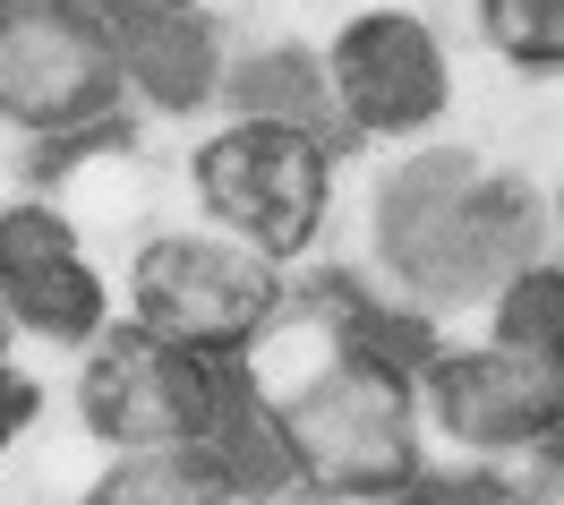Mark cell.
Instances as JSON below:
<instances>
[{
	"label": "cell",
	"mask_w": 564,
	"mask_h": 505,
	"mask_svg": "<svg viewBox=\"0 0 564 505\" xmlns=\"http://www.w3.org/2000/svg\"><path fill=\"white\" fill-rule=\"evenodd\" d=\"M120 18H163V26H180V18H206L214 0H111Z\"/></svg>",
	"instance_id": "obj_14"
},
{
	"label": "cell",
	"mask_w": 564,
	"mask_h": 505,
	"mask_svg": "<svg viewBox=\"0 0 564 505\" xmlns=\"http://www.w3.org/2000/svg\"><path fill=\"white\" fill-rule=\"evenodd\" d=\"M248 471L231 454H111L77 505H231Z\"/></svg>",
	"instance_id": "obj_10"
},
{
	"label": "cell",
	"mask_w": 564,
	"mask_h": 505,
	"mask_svg": "<svg viewBox=\"0 0 564 505\" xmlns=\"http://www.w3.org/2000/svg\"><path fill=\"white\" fill-rule=\"evenodd\" d=\"M470 26L513 77H564V0H470Z\"/></svg>",
	"instance_id": "obj_12"
},
{
	"label": "cell",
	"mask_w": 564,
	"mask_h": 505,
	"mask_svg": "<svg viewBox=\"0 0 564 505\" xmlns=\"http://www.w3.org/2000/svg\"><path fill=\"white\" fill-rule=\"evenodd\" d=\"M547 249V197L470 146H427L377 189V266L411 309H470Z\"/></svg>",
	"instance_id": "obj_2"
},
{
	"label": "cell",
	"mask_w": 564,
	"mask_h": 505,
	"mask_svg": "<svg viewBox=\"0 0 564 505\" xmlns=\"http://www.w3.org/2000/svg\"><path fill=\"white\" fill-rule=\"evenodd\" d=\"M411 377H420V429L445 437L462 463H539L564 445V377L488 334L427 343Z\"/></svg>",
	"instance_id": "obj_8"
},
{
	"label": "cell",
	"mask_w": 564,
	"mask_h": 505,
	"mask_svg": "<svg viewBox=\"0 0 564 505\" xmlns=\"http://www.w3.org/2000/svg\"><path fill=\"white\" fill-rule=\"evenodd\" d=\"M479 309H488V325H479L488 343H505V352H522V361L564 377V257L556 249H539L530 266H513Z\"/></svg>",
	"instance_id": "obj_11"
},
{
	"label": "cell",
	"mask_w": 564,
	"mask_h": 505,
	"mask_svg": "<svg viewBox=\"0 0 564 505\" xmlns=\"http://www.w3.org/2000/svg\"><path fill=\"white\" fill-rule=\"evenodd\" d=\"M69 411L104 454H231V463H248L240 454V377L129 318H111L77 352Z\"/></svg>",
	"instance_id": "obj_4"
},
{
	"label": "cell",
	"mask_w": 564,
	"mask_h": 505,
	"mask_svg": "<svg viewBox=\"0 0 564 505\" xmlns=\"http://www.w3.org/2000/svg\"><path fill=\"white\" fill-rule=\"evenodd\" d=\"M18 368V325H9V309H0V377Z\"/></svg>",
	"instance_id": "obj_19"
},
{
	"label": "cell",
	"mask_w": 564,
	"mask_h": 505,
	"mask_svg": "<svg viewBox=\"0 0 564 505\" xmlns=\"http://www.w3.org/2000/svg\"><path fill=\"white\" fill-rule=\"evenodd\" d=\"M359 505H462L445 480H420V488H393V497H359Z\"/></svg>",
	"instance_id": "obj_15"
},
{
	"label": "cell",
	"mask_w": 564,
	"mask_h": 505,
	"mask_svg": "<svg viewBox=\"0 0 564 505\" xmlns=\"http://www.w3.org/2000/svg\"><path fill=\"white\" fill-rule=\"evenodd\" d=\"M0 309L18 325V343L86 352L120 318V291L86 257V240H77V223L61 206L18 197V206H0Z\"/></svg>",
	"instance_id": "obj_9"
},
{
	"label": "cell",
	"mask_w": 564,
	"mask_h": 505,
	"mask_svg": "<svg viewBox=\"0 0 564 505\" xmlns=\"http://www.w3.org/2000/svg\"><path fill=\"white\" fill-rule=\"evenodd\" d=\"M282 300H291V275L231 249L223 232H145L120 275V318L223 368L282 318Z\"/></svg>",
	"instance_id": "obj_6"
},
{
	"label": "cell",
	"mask_w": 564,
	"mask_h": 505,
	"mask_svg": "<svg viewBox=\"0 0 564 505\" xmlns=\"http://www.w3.org/2000/svg\"><path fill=\"white\" fill-rule=\"evenodd\" d=\"M334 189H343V138L317 111L231 104L188 146V197L206 232H223L231 249L265 257L282 275H300L317 257L325 223H334Z\"/></svg>",
	"instance_id": "obj_3"
},
{
	"label": "cell",
	"mask_w": 564,
	"mask_h": 505,
	"mask_svg": "<svg viewBox=\"0 0 564 505\" xmlns=\"http://www.w3.org/2000/svg\"><path fill=\"white\" fill-rule=\"evenodd\" d=\"M420 352L427 334L359 300L343 283H317L282 300V318L248 343L240 377V454L274 471L308 505H359L427 480L420 429Z\"/></svg>",
	"instance_id": "obj_1"
},
{
	"label": "cell",
	"mask_w": 564,
	"mask_h": 505,
	"mask_svg": "<svg viewBox=\"0 0 564 505\" xmlns=\"http://www.w3.org/2000/svg\"><path fill=\"white\" fill-rule=\"evenodd\" d=\"M530 480H539V488H556V497H564V445H556V454H539V463H530Z\"/></svg>",
	"instance_id": "obj_17"
},
{
	"label": "cell",
	"mask_w": 564,
	"mask_h": 505,
	"mask_svg": "<svg viewBox=\"0 0 564 505\" xmlns=\"http://www.w3.org/2000/svg\"><path fill=\"white\" fill-rule=\"evenodd\" d=\"M35 411H43V386L9 368V377H0V454H9V445H18L26 429H35Z\"/></svg>",
	"instance_id": "obj_13"
},
{
	"label": "cell",
	"mask_w": 564,
	"mask_h": 505,
	"mask_svg": "<svg viewBox=\"0 0 564 505\" xmlns=\"http://www.w3.org/2000/svg\"><path fill=\"white\" fill-rule=\"evenodd\" d=\"M547 249L564 257V172H556V189H547Z\"/></svg>",
	"instance_id": "obj_16"
},
{
	"label": "cell",
	"mask_w": 564,
	"mask_h": 505,
	"mask_svg": "<svg viewBox=\"0 0 564 505\" xmlns=\"http://www.w3.org/2000/svg\"><path fill=\"white\" fill-rule=\"evenodd\" d=\"M317 69V111L343 146H420L454 111V61L420 9H359L343 18Z\"/></svg>",
	"instance_id": "obj_7"
},
{
	"label": "cell",
	"mask_w": 564,
	"mask_h": 505,
	"mask_svg": "<svg viewBox=\"0 0 564 505\" xmlns=\"http://www.w3.org/2000/svg\"><path fill=\"white\" fill-rule=\"evenodd\" d=\"M129 18L111 0H0V129L26 146L104 138L129 111Z\"/></svg>",
	"instance_id": "obj_5"
},
{
	"label": "cell",
	"mask_w": 564,
	"mask_h": 505,
	"mask_svg": "<svg viewBox=\"0 0 564 505\" xmlns=\"http://www.w3.org/2000/svg\"><path fill=\"white\" fill-rule=\"evenodd\" d=\"M496 505H564V497H556V488H539V480H522V488H505Z\"/></svg>",
	"instance_id": "obj_18"
}]
</instances>
